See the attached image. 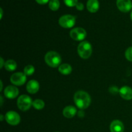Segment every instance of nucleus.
<instances>
[{
	"label": "nucleus",
	"instance_id": "nucleus-21",
	"mask_svg": "<svg viewBox=\"0 0 132 132\" xmlns=\"http://www.w3.org/2000/svg\"><path fill=\"white\" fill-rule=\"evenodd\" d=\"M64 2L67 6L69 7L76 6L78 3V0H64Z\"/></svg>",
	"mask_w": 132,
	"mask_h": 132
},
{
	"label": "nucleus",
	"instance_id": "nucleus-3",
	"mask_svg": "<svg viewBox=\"0 0 132 132\" xmlns=\"http://www.w3.org/2000/svg\"><path fill=\"white\" fill-rule=\"evenodd\" d=\"M77 52L82 59H88L92 54V47L91 44L88 41H82L77 47Z\"/></svg>",
	"mask_w": 132,
	"mask_h": 132
},
{
	"label": "nucleus",
	"instance_id": "nucleus-24",
	"mask_svg": "<svg viewBox=\"0 0 132 132\" xmlns=\"http://www.w3.org/2000/svg\"><path fill=\"white\" fill-rule=\"evenodd\" d=\"M76 9H77L78 10H80V11H81V10H82L84 9V5L82 3H77V4L76 5Z\"/></svg>",
	"mask_w": 132,
	"mask_h": 132
},
{
	"label": "nucleus",
	"instance_id": "nucleus-7",
	"mask_svg": "<svg viewBox=\"0 0 132 132\" xmlns=\"http://www.w3.org/2000/svg\"><path fill=\"white\" fill-rule=\"evenodd\" d=\"M5 119L6 122L10 125L15 126L20 122L21 118L19 115L14 111H9L6 113Z\"/></svg>",
	"mask_w": 132,
	"mask_h": 132
},
{
	"label": "nucleus",
	"instance_id": "nucleus-18",
	"mask_svg": "<svg viewBox=\"0 0 132 132\" xmlns=\"http://www.w3.org/2000/svg\"><path fill=\"white\" fill-rule=\"evenodd\" d=\"M49 8L52 11H56L59 9L60 3L59 0H50L49 1Z\"/></svg>",
	"mask_w": 132,
	"mask_h": 132
},
{
	"label": "nucleus",
	"instance_id": "nucleus-26",
	"mask_svg": "<svg viewBox=\"0 0 132 132\" xmlns=\"http://www.w3.org/2000/svg\"><path fill=\"white\" fill-rule=\"evenodd\" d=\"M0 62H1V67H0V68H2L3 67V64H4V61L2 57H1V61Z\"/></svg>",
	"mask_w": 132,
	"mask_h": 132
},
{
	"label": "nucleus",
	"instance_id": "nucleus-28",
	"mask_svg": "<svg viewBox=\"0 0 132 132\" xmlns=\"http://www.w3.org/2000/svg\"><path fill=\"white\" fill-rule=\"evenodd\" d=\"M1 82V90H1V91H2V88H3V83H2V81H1V82Z\"/></svg>",
	"mask_w": 132,
	"mask_h": 132
},
{
	"label": "nucleus",
	"instance_id": "nucleus-17",
	"mask_svg": "<svg viewBox=\"0 0 132 132\" xmlns=\"http://www.w3.org/2000/svg\"><path fill=\"white\" fill-rule=\"evenodd\" d=\"M5 69L9 72H12V71H14L17 68V63L16 62L12 59H9V60L6 61L4 64Z\"/></svg>",
	"mask_w": 132,
	"mask_h": 132
},
{
	"label": "nucleus",
	"instance_id": "nucleus-12",
	"mask_svg": "<svg viewBox=\"0 0 132 132\" xmlns=\"http://www.w3.org/2000/svg\"><path fill=\"white\" fill-rule=\"evenodd\" d=\"M39 84L36 80H30L27 85V90L31 94H34L39 91Z\"/></svg>",
	"mask_w": 132,
	"mask_h": 132
},
{
	"label": "nucleus",
	"instance_id": "nucleus-19",
	"mask_svg": "<svg viewBox=\"0 0 132 132\" xmlns=\"http://www.w3.org/2000/svg\"><path fill=\"white\" fill-rule=\"evenodd\" d=\"M32 106H33L35 109L40 110H42L45 107V103L41 99H36L34 101H33Z\"/></svg>",
	"mask_w": 132,
	"mask_h": 132
},
{
	"label": "nucleus",
	"instance_id": "nucleus-8",
	"mask_svg": "<svg viewBox=\"0 0 132 132\" xmlns=\"http://www.w3.org/2000/svg\"><path fill=\"white\" fill-rule=\"evenodd\" d=\"M27 81V77L24 73L17 72L12 75L10 77V81L12 83L16 86H21L24 85Z\"/></svg>",
	"mask_w": 132,
	"mask_h": 132
},
{
	"label": "nucleus",
	"instance_id": "nucleus-10",
	"mask_svg": "<svg viewBox=\"0 0 132 132\" xmlns=\"http://www.w3.org/2000/svg\"><path fill=\"white\" fill-rule=\"evenodd\" d=\"M4 95L8 99H15L19 95V90L14 86H8L4 90Z\"/></svg>",
	"mask_w": 132,
	"mask_h": 132
},
{
	"label": "nucleus",
	"instance_id": "nucleus-11",
	"mask_svg": "<svg viewBox=\"0 0 132 132\" xmlns=\"http://www.w3.org/2000/svg\"><path fill=\"white\" fill-rule=\"evenodd\" d=\"M119 94L125 100L132 99V89L128 86H124L119 90Z\"/></svg>",
	"mask_w": 132,
	"mask_h": 132
},
{
	"label": "nucleus",
	"instance_id": "nucleus-15",
	"mask_svg": "<svg viewBox=\"0 0 132 132\" xmlns=\"http://www.w3.org/2000/svg\"><path fill=\"white\" fill-rule=\"evenodd\" d=\"M63 116L68 119H71L74 117L77 113V109L73 106H66L63 110Z\"/></svg>",
	"mask_w": 132,
	"mask_h": 132
},
{
	"label": "nucleus",
	"instance_id": "nucleus-13",
	"mask_svg": "<svg viewBox=\"0 0 132 132\" xmlns=\"http://www.w3.org/2000/svg\"><path fill=\"white\" fill-rule=\"evenodd\" d=\"M125 126L121 121L115 120L110 125L111 132H123Z\"/></svg>",
	"mask_w": 132,
	"mask_h": 132
},
{
	"label": "nucleus",
	"instance_id": "nucleus-27",
	"mask_svg": "<svg viewBox=\"0 0 132 132\" xmlns=\"http://www.w3.org/2000/svg\"><path fill=\"white\" fill-rule=\"evenodd\" d=\"M0 11H1V16H0V19H2L3 14V12L2 8H1V9H0Z\"/></svg>",
	"mask_w": 132,
	"mask_h": 132
},
{
	"label": "nucleus",
	"instance_id": "nucleus-16",
	"mask_svg": "<svg viewBox=\"0 0 132 132\" xmlns=\"http://www.w3.org/2000/svg\"><path fill=\"white\" fill-rule=\"evenodd\" d=\"M72 71V67L70 64L64 63L59 67V72L63 75H68L71 73Z\"/></svg>",
	"mask_w": 132,
	"mask_h": 132
},
{
	"label": "nucleus",
	"instance_id": "nucleus-20",
	"mask_svg": "<svg viewBox=\"0 0 132 132\" xmlns=\"http://www.w3.org/2000/svg\"><path fill=\"white\" fill-rule=\"evenodd\" d=\"M35 68L32 65H27L24 68V73L26 76H31L34 73Z\"/></svg>",
	"mask_w": 132,
	"mask_h": 132
},
{
	"label": "nucleus",
	"instance_id": "nucleus-4",
	"mask_svg": "<svg viewBox=\"0 0 132 132\" xmlns=\"http://www.w3.org/2000/svg\"><path fill=\"white\" fill-rule=\"evenodd\" d=\"M32 99L28 95H22L18 99V106L21 111H27L32 105Z\"/></svg>",
	"mask_w": 132,
	"mask_h": 132
},
{
	"label": "nucleus",
	"instance_id": "nucleus-6",
	"mask_svg": "<svg viewBox=\"0 0 132 132\" xmlns=\"http://www.w3.org/2000/svg\"><path fill=\"white\" fill-rule=\"evenodd\" d=\"M70 36L75 41H83L86 37V32L84 28L78 27L72 29L70 31Z\"/></svg>",
	"mask_w": 132,
	"mask_h": 132
},
{
	"label": "nucleus",
	"instance_id": "nucleus-22",
	"mask_svg": "<svg viewBox=\"0 0 132 132\" xmlns=\"http://www.w3.org/2000/svg\"><path fill=\"white\" fill-rule=\"evenodd\" d=\"M125 57L129 61L132 62V46L129 47L125 52Z\"/></svg>",
	"mask_w": 132,
	"mask_h": 132
},
{
	"label": "nucleus",
	"instance_id": "nucleus-9",
	"mask_svg": "<svg viewBox=\"0 0 132 132\" xmlns=\"http://www.w3.org/2000/svg\"><path fill=\"white\" fill-rule=\"evenodd\" d=\"M116 4L119 10L122 12H128L132 9L131 0H117Z\"/></svg>",
	"mask_w": 132,
	"mask_h": 132
},
{
	"label": "nucleus",
	"instance_id": "nucleus-23",
	"mask_svg": "<svg viewBox=\"0 0 132 132\" xmlns=\"http://www.w3.org/2000/svg\"><path fill=\"white\" fill-rule=\"evenodd\" d=\"M110 92L112 94H113V95H116V94L119 93V90L118 89V88L117 86H111L109 88Z\"/></svg>",
	"mask_w": 132,
	"mask_h": 132
},
{
	"label": "nucleus",
	"instance_id": "nucleus-5",
	"mask_svg": "<svg viewBox=\"0 0 132 132\" xmlns=\"http://www.w3.org/2000/svg\"><path fill=\"white\" fill-rule=\"evenodd\" d=\"M76 21V17L70 14H67L59 18V23L61 27L63 28H70L75 25Z\"/></svg>",
	"mask_w": 132,
	"mask_h": 132
},
{
	"label": "nucleus",
	"instance_id": "nucleus-30",
	"mask_svg": "<svg viewBox=\"0 0 132 132\" xmlns=\"http://www.w3.org/2000/svg\"><path fill=\"white\" fill-rule=\"evenodd\" d=\"M130 18H131V20L132 21V11H131V14H130Z\"/></svg>",
	"mask_w": 132,
	"mask_h": 132
},
{
	"label": "nucleus",
	"instance_id": "nucleus-2",
	"mask_svg": "<svg viewBox=\"0 0 132 132\" xmlns=\"http://www.w3.org/2000/svg\"><path fill=\"white\" fill-rule=\"evenodd\" d=\"M45 61L49 67L56 68L61 65V55L56 52L50 51L46 53L45 55Z\"/></svg>",
	"mask_w": 132,
	"mask_h": 132
},
{
	"label": "nucleus",
	"instance_id": "nucleus-25",
	"mask_svg": "<svg viewBox=\"0 0 132 132\" xmlns=\"http://www.w3.org/2000/svg\"><path fill=\"white\" fill-rule=\"evenodd\" d=\"M36 1L39 5H45V4H46L48 2H49L50 0H36Z\"/></svg>",
	"mask_w": 132,
	"mask_h": 132
},
{
	"label": "nucleus",
	"instance_id": "nucleus-29",
	"mask_svg": "<svg viewBox=\"0 0 132 132\" xmlns=\"http://www.w3.org/2000/svg\"><path fill=\"white\" fill-rule=\"evenodd\" d=\"M3 116L1 115V121H3Z\"/></svg>",
	"mask_w": 132,
	"mask_h": 132
},
{
	"label": "nucleus",
	"instance_id": "nucleus-14",
	"mask_svg": "<svg viewBox=\"0 0 132 132\" xmlns=\"http://www.w3.org/2000/svg\"><path fill=\"white\" fill-rule=\"evenodd\" d=\"M88 10L91 13H95L99 9V2L98 0H88L86 3Z\"/></svg>",
	"mask_w": 132,
	"mask_h": 132
},
{
	"label": "nucleus",
	"instance_id": "nucleus-1",
	"mask_svg": "<svg viewBox=\"0 0 132 132\" xmlns=\"http://www.w3.org/2000/svg\"><path fill=\"white\" fill-rule=\"evenodd\" d=\"M74 102L79 109H86L91 103V97L86 92L78 91L74 95Z\"/></svg>",
	"mask_w": 132,
	"mask_h": 132
}]
</instances>
